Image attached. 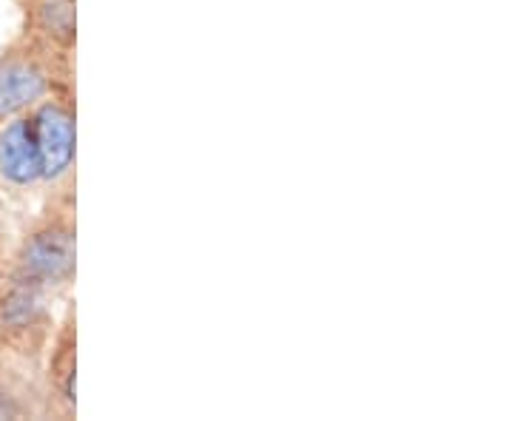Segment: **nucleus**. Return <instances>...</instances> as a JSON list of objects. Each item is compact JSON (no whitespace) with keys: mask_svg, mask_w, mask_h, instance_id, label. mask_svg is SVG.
Segmentation results:
<instances>
[{"mask_svg":"<svg viewBox=\"0 0 512 421\" xmlns=\"http://www.w3.org/2000/svg\"><path fill=\"white\" fill-rule=\"evenodd\" d=\"M74 274V237L72 231L52 225L23 242L20 248V276L37 285H60Z\"/></svg>","mask_w":512,"mask_h":421,"instance_id":"nucleus-1","label":"nucleus"},{"mask_svg":"<svg viewBox=\"0 0 512 421\" xmlns=\"http://www.w3.org/2000/svg\"><path fill=\"white\" fill-rule=\"evenodd\" d=\"M35 126L37 151H40V165H43V177L55 180L60 177L74 157V123L72 114L57 106V103H46L40 106L37 114L32 117Z\"/></svg>","mask_w":512,"mask_h":421,"instance_id":"nucleus-2","label":"nucleus"},{"mask_svg":"<svg viewBox=\"0 0 512 421\" xmlns=\"http://www.w3.org/2000/svg\"><path fill=\"white\" fill-rule=\"evenodd\" d=\"M0 177L12 185H32L43 177L32 117H18L0 129Z\"/></svg>","mask_w":512,"mask_h":421,"instance_id":"nucleus-3","label":"nucleus"},{"mask_svg":"<svg viewBox=\"0 0 512 421\" xmlns=\"http://www.w3.org/2000/svg\"><path fill=\"white\" fill-rule=\"evenodd\" d=\"M49 89L46 72L26 55L0 57V117H12L37 103Z\"/></svg>","mask_w":512,"mask_h":421,"instance_id":"nucleus-4","label":"nucleus"},{"mask_svg":"<svg viewBox=\"0 0 512 421\" xmlns=\"http://www.w3.org/2000/svg\"><path fill=\"white\" fill-rule=\"evenodd\" d=\"M43 313V285L20 276L0 299V325L9 330H26Z\"/></svg>","mask_w":512,"mask_h":421,"instance_id":"nucleus-5","label":"nucleus"},{"mask_svg":"<svg viewBox=\"0 0 512 421\" xmlns=\"http://www.w3.org/2000/svg\"><path fill=\"white\" fill-rule=\"evenodd\" d=\"M43 20H46V26L60 37H69L72 35V26H74V12H72V3L69 0H52V3H46V9H43Z\"/></svg>","mask_w":512,"mask_h":421,"instance_id":"nucleus-6","label":"nucleus"}]
</instances>
